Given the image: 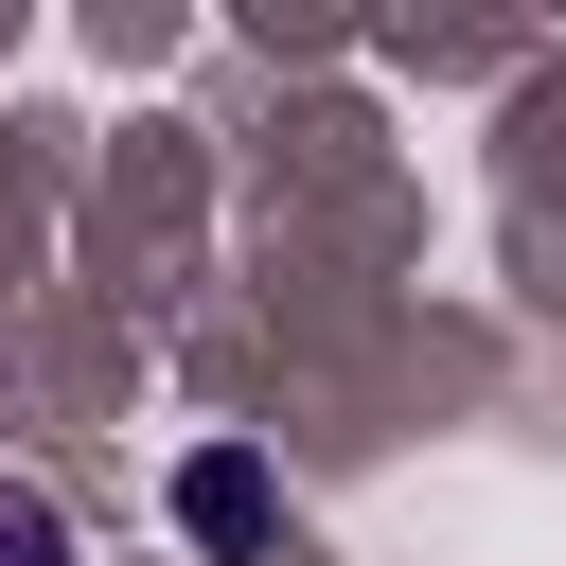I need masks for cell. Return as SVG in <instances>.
I'll use <instances>...</instances> for the list:
<instances>
[{
  "mask_svg": "<svg viewBox=\"0 0 566 566\" xmlns=\"http://www.w3.org/2000/svg\"><path fill=\"white\" fill-rule=\"evenodd\" d=\"M0 566H71V513H53L35 478H0Z\"/></svg>",
  "mask_w": 566,
  "mask_h": 566,
  "instance_id": "6da1fadb",
  "label": "cell"
}]
</instances>
